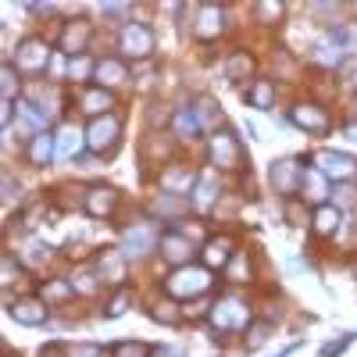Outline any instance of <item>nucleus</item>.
<instances>
[{
    "mask_svg": "<svg viewBox=\"0 0 357 357\" xmlns=\"http://www.w3.org/2000/svg\"><path fill=\"white\" fill-rule=\"evenodd\" d=\"M158 243V229L151 222H139V225H129L126 236H122V254L126 257H143V254H151Z\"/></svg>",
    "mask_w": 357,
    "mask_h": 357,
    "instance_id": "obj_3",
    "label": "nucleus"
},
{
    "mask_svg": "<svg viewBox=\"0 0 357 357\" xmlns=\"http://www.w3.org/2000/svg\"><path fill=\"white\" fill-rule=\"evenodd\" d=\"M211 161H215L218 168H240L243 151H240V143H236V136L218 132V136L211 139Z\"/></svg>",
    "mask_w": 357,
    "mask_h": 357,
    "instance_id": "obj_7",
    "label": "nucleus"
},
{
    "mask_svg": "<svg viewBox=\"0 0 357 357\" xmlns=\"http://www.w3.org/2000/svg\"><path fill=\"white\" fill-rule=\"evenodd\" d=\"M215 193H218V183H215V175L207 172V175L200 178V190H197V204H200V207H207V204L215 200Z\"/></svg>",
    "mask_w": 357,
    "mask_h": 357,
    "instance_id": "obj_30",
    "label": "nucleus"
},
{
    "mask_svg": "<svg viewBox=\"0 0 357 357\" xmlns=\"http://www.w3.org/2000/svg\"><path fill=\"white\" fill-rule=\"evenodd\" d=\"M15 275H18V268H15V261H11V257H4V282L11 286V282H15Z\"/></svg>",
    "mask_w": 357,
    "mask_h": 357,
    "instance_id": "obj_41",
    "label": "nucleus"
},
{
    "mask_svg": "<svg viewBox=\"0 0 357 357\" xmlns=\"http://www.w3.org/2000/svg\"><path fill=\"white\" fill-rule=\"evenodd\" d=\"M114 204H118V193L111 186H93L86 193V211L93 215V218H107L114 211Z\"/></svg>",
    "mask_w": 357,
    "mask_h": 357,
    "instance_id": "obj_11",
    "label": "nucleus"
},
{
    "mask_svg": "<svg viewBox=\"0 0 357 357\" xmlns=\"http://www.w3.org/2000/svg\"><path fill=\"white\" fill-rule=\"evenodd\" d=\"M4 197H15V178L4 175Z\"/></svg>",
    "mask_w": 357,
    "mask_h": 357,
    "instance_id": "obj_45",
    "label": "nucleus"
},
{
    "mask_svg": "<svg viewBox=\"0 0 357 357\" xmlns=\"http://www.w3.org/2000/svg\"><path fill=\"white\" fill-rule=\"evenodd\" d=\"M68 72L79 79V75H86V72H89V61H82V57H72V68H68Z\"/></svg>",
    "mask_w": 357,
    "mask_h": 357,
    "instance_id": "obj_40",
    "label": "nucleus"
},
{
    "mask_svg": "<svg viewBox=\"0 0 357 357\" xmlns=\"http://www.w3.org/2000/svg\"><path fill=\"white\" fill-rule=\"evenodd\" d=\"M75 289H82V293H93V289H97L93 275H89V272H75Z\"/></svg>",
    "mask_w": 357,
    "mask_h": 357,
    "instance_id": "obj_37",
    "label": "nucleus"
},
{
    "mask_svg": "<svg viewBox=\"0 0 357 357\" xmlns=\"http://www.w3.org/2000/svg\"><path fill=\"white\" fill-rule=\"evenodd\" d=\"M314 61H321V65H340V61H343V43H340V36L321 40V43L314 47Z\"/></svg>",
    "mask_w": 357,
    "mask_h": 357,
    "instance_id": "obj_20",
    "label": "nucleus"
},
{
    "mask_svg": "<svg viewBox=\"0 0 357 357\" xmlns=\"http://www.w3.org/2000/svg\"><path fill=\"white\" fill-rule=\"evenodd\" d=\"M222 29H225V15L218 4H204L200 15H197V25H193V36L197 40H215L222 36Z\"/></svg>",
    "mask_w": 357,
    "mask_h": 357,
    "instance_id": "obj_8",
    "label": "nucleus"
},
{
    "mask_svg": "<svg viewBox=\"0 0 357 357\" xmlns=\"http://www.w3.org/2000/svg\"><path fill=\"white\" fill-rule=\"evenodd\" d=\"M146 354H151L146 343H118L114 347V357H146Z\"/></svg>",
    "mask_w": 357,
    "mask_h": 357,
    "instance_id": "obj_32",
    "label": "nucleus"
},
{
    "mask_svg": "<svg viewBox=\"0 0 357 357\" xmlns=\"http://www.w3.org/2000/svg\"><path fill=\"white\" fill-rule=\"evenodd\" d=\"M232 261V243L229 240H211L204 247V264L207 268H229Z\"/></svg>",
    "mask_w": 357,
    "mask_h": 357,
    "instance_id": "obj_16",
    "label": "nucleus"
},
{
    "mask_svg": "<svg viewBox=\"0 0 357 357\" xmlns=\"http://www.w3.org/2000/svg\"><path fill=\"white\" fill-rule=\"evenodd\" d=\"M97 79H100L104 86H114V82H126V79H129V72H126V65H122V61L107 57V61H100V65H97Z\"/></svg>",
    "mask_w": 357,
    "mask_h": 357,
    "instance_id": "obj_21",
    "label": "nucleus"
},
{
    "mask_svg": "<svg viewBox=\"0 0 357 357\" xmlns=\"http://www.w3.org/2000/svg\"><path fill=\"white\" fill-rule=\"evenodd\" d=\"M250 68H254L250 54H236L232 61L225 65V75H229V79H247V75H250Z\"/></svg>",
    "mask_w": 357,
    "mask_h": 357,
    "instance_id": "obj_29",
    "label": "nucleus"
},
{
    "mask_svg": "<svg viewBox=\"0 0 357 357\" xmlns=\"http://www.w3.org/2000/svg\"><path fill=\"white\" fill-rule=\"evenodd\" d=\"M68 357H100V347L82 343V347H68Z\"/></svg>",
    "mask_w": 357,
    "mask_h": 357,
    "instance_id": "obj_35",
    "label": "nucleus"
},
{
    "mask_svg": "<svg viewBox=\"0 0 357 357\" xmlns=\"http://www.w3.org/2000/svg\"><path fill=\"white\" fill-rule=\"evenodd\" d=\"M122 50H126L129 57H146V54L154 50V36H151V29L139 25V22H129V25L122 29Z\"/></svg>",
    "mask_w": 357,
    "mask_h": 357,
    "instance_id": "obj_6",
    "label": "nucleus"
},
{
    "mask_svg": "<svg viewBox=\"0 0 357 357\" xmlns=\"http://www.w3.org/2000/svg\"><path fill=\"white\" fill-rule=\"evenodd\" d=\"M47 61H50V50H47L43 40H25V43L18 47V54H15L18 72H43Z\"/></svg>",
    "mask_w": 357,
    "mask_h": 357,
    "instance_id": "obj_5",
    "label": "nucleus"
},
{
    "mask_svg": "<svg viewBox=\"0 0 357 357\" xmlns=\"http://www.w3.org/2000/svg\"><path fill=\"white\" fill-rule=\"evenodd\" d=\"M286 215H289V222H296V225L304 222V211H301V207H296V204H289V207H286Z\"/></svg>",
    "mask_w": 357,
    "mask_h": 357,
    "instance_id": "obj_43",
    "label": "nucleus"
},
{
    "mask_svg": "<svg viewBox=\"0 0 357 357\" xmlns=\"http://www.w3.org/2000/svg\"><path fill=\"white\" fill-rule=\"evenodd\" d=\"M86 36H89L86 22H68L65 36H61V50H65V54H79V50L86 47Z\"/></svg>",
    "mask_w": 357,
    "mask_h": 357,
    "instance_id": "obj_17",
    "label": "nucleus"
},
{
    "mask_svg": "<svg viewBox=\"0 0 357 357\" xmlns=\"http://www.w3.org/2000/svg\"><path fill=\"white\" fill-rule=\"evenodd\" d=\"M272 183L279 186V193H293L296 183H304V172L296 168V161H275L272 165Z\"/></svg>",
    "mask_w": 357,
    "mask_h": 357,
    "instance_id": "obj_13",
    "label": "nucleus"
},
{
    "mask_svg": "<svg viewBox=\"0 0 357 357\" xmlns=\"http://www.w3.org/2000/svg\"><path fill=\"white\" fill-rule=\"evenodd\" d=\"M250 321V307L247 301H240V296H222V301L211 307V325L222 333H236V329H247Z\"/></svg>",
    "mask_w": 357,
    "mask_h": 357,
    "instance_id": "obj_2",
    "label": "nucleus"
},
{
    "mask_svg": "<svg viewBox=\"0 0 357 357\" xmlns=\"http://www.w3.org/2000/svg\"><path fill=\"white\" fill-rule=\"evenodd\" d=\"M347 136H350V139H357V126H347Z\"/></svg>",
    "mask_w": 357,
    "mask_h": 357,
    "instance_id": "obj_46",
    "label": "nucleus"
},
{
    "mask_svg": "<svg viewBox=\"0 0 357 357\" xmlns=\"http://www.w3.org/2000/svg\"><path fill=\"white\" fill-rule=\"evenodd\" d=\"M126 304H129V293H122V296H114V304L107 307V314H111V318H118V314H126Z\"/></svg>",
    "mask_w": 357,
    "mask_h": 357,
    "instance_id": "obj_38",
    "label": "nucleus"
},
{
    "mask_svg": "<svg viewBox=\"0 0 357 357\" xmlns=\"http://www.w3.org/2000/svg\"><path fill=\"white\" fill-rule=\"evenodd\" d=\"M154 318H161V321H175V311H172V304H158V307H154Z\"/></svg>",
    "mask_w": 357,
    "mask_h": 357,
    "instance_id": "obj_39",
    "label": "nucleus"
},
{
    "mask_svg": "<svg viewBox=\"0 0 357 357\" xmlns=\"http://www.w3.org/2000/svg\"><path fill=\"white\" fill-rule=\"evenodd\" d=\"M97 272H100L104 282L118 286V282L126 279V254H122V250H104V254L97 257Z\"/></svg>",
    "mask_w": 357,
    "mask_h": 357,
    "instance_id": "obj_10",
    "label": "nucleus"
},
{
    "mask_svg": "<svg viewBox=\"0 0 357 357\" xmlns=\"http://www.w3.org/2000/svg\"><path fill=\"white\" fill-rule=\"evenodd\" d=\"M272 100H275V86L268 82V79H257L250 86V104L261 107V111H268V107H272Z\"/></svg>",
    "mask_w": 357,
    "mask_h": 357,
    "instance_id": "obj_25",
    "label": "nucleus"
},
{
    "mask_svg": "<svg viewBox=\"0 0 357 357\" xmlns=\"http://www.w3.org/2000/svg\"><path fill=\"white\" fill-rule=\"evenodd\" d=\"M68 293H72V289H68L65 282H54V286L47 289V296H68Z\"/></svg>",
    "mask_w": 357,
    "mask_h": 357,
    "instance_id": "obj_44",
    "label": "nucleus"
},
{
    "mask_svg": "<svg viewBox=\"0 0 357 357\" xmlns=\"http://www.w3.org/2000/svg\"><path fill=\"white\" fill-rule=\"evenodd\" d=\"M186 186H193V168L165 172V190H168V193H186Z\"/></svg>",
    "mask_w": 357,
    "mask_h": 357,
    "instance_id": "obj_27",
    "label": "nucleus"
},
{
    "mask_svg": "<svg viewBox=\"0 0 357 357\" xmlns=\"http://www.w3.org/2000/svg\"><path fill=\"white\" fill-rule=\"evenodd\" d=\"M118 118L114 114H104V118H93L89 122V129H86V143L93 146L97 154H104V151H111V146L118 143Z\"/></svg>",
    "mask_w": 357,
    "mask_h": 357,
    "instance_id": "obj_4",
    "label": "nucleus"
},
{
    "mask_svg": "<svg viewBox=\"0 0 357 357\" xmlns=\"http://www.w3.org/2000/svg\"><path fill=\"white\" fill-rule=\"evenodd\" d=\"M161 254L172 264H178V268H186V261L193 257V250H190V243L183 240V236H165V240H161Z\"/></svg>",
    "mask_w": 357,
    "mask_h": 357,
    "instance_id": "obj_15",
    "label": "nucleus"
},
{
    "mask_svg": "<svg viewBox=\"0 0 357 357\" xmlns=\"http://www.w3.org/2000/svg\"><path fill=\"white\" fill-rule=\"evenodd\" d=\"M340 229V211L336 207H329V204H321L318 211H314V232L318 236H333Z\"/></svg>",
    "mask_w": 357,
    "mask_h": 357,
    "instance_id": "obj_19",
    "label": "nucleus"
},
{
    "mask_svg": "<svg viewBox=\"0 0 357 357\" xmlns=\"http://www.w3.org/2000/svg\"><path fill=\"white\" fill-rule=\"evenodd\" d=\"M11 314H15L22 325H43V321H47V307H43L40 301H33V296L18 301V304L11 307Z\"/></svg>",
    "mask_w": 357,
    "mask_h": 357,
    "instance_id": "obj_14",
    "label": "nucleus"
},
{
    "mask_svg": "<svg viewBox=\"0 0 357 357\" xmlns=\"http://www.w3.org/2000/svg\"><path fill=\"white\" fill-rule=\"evenodd\" d=\"M257 15L264 22H272V18H282V4H257Z\"/></svg>",
    "mask_w": 357,
    "mask_h": 357,
    "instance_id": "obj_36",
    "label": "nucleus"
},
{
    "mask_svg": "<svg viewBox=\"0 0 357 357\" xmlns=\"http://www.w3.org/2000/svg\"><path fill=\"white\" fill-rule=\"evenodd\" d=\"M43 126H47V114L36 111V104L22 100V104H18V129H22V132H33V129H43Z\"/></svg>",
    "mask_w": 357,
    "mask_h": 357,
    "instance_id": "obj_18",
    "label": "nucleus"
},
{
    "mask_svg": "<svg viewBox=\"0 0 357 357\" xmlns=\"http://www.w3.org/2000/svg\"><path fill=\"white\" fill-rule=\"evenodd\" d=\"M175 132L183 136V139L197 136V132H200V114H197L193 107H183V111L175 114Z\"/></svg>",
    "mask_w": 357,
    "mask_h": 357,
    "instance_id": "obj_22",
    "label": "nucleus"
},
{
    "mask_svg": "<svg viewBox=\"0 0 357 357\" xmlns=\"http://www.w3.org/2000/svg\"><path fill=\"white\" fill-rule=\"evenodd\" d=\"M325 193H329V186H325V175H321L318 168H314V172H304V197L314 200V204H321Z\"/></svg>",
    "mask_w": 357,
    "mask_h": 357,
    "instance_id": "obj_23",
    "label": "nucleus"
},
{
    "mask_svg": "<svg viewBox=\"0 0 357 357\" xmlns=\"http://www.w3.org/2000/svg\"><path fill=\"white\" fill-rule=\"evenodd\" d=\"M264 340H268V325H254L250 336H247V347H250V350H257Z\"/></svg>",
    "mask_w": 357,
    "mask_h": 357,
    "instance_id": "obj_34",
    "label": "nucleus"
},
{
    "mask_svg": "<svg viewBox=\"0 0 357 357\" xmlns=\"http://www.w3.org/2000/svg\"><path fill=\"white\" fill-rule=\"evenodd\" d=\"M107 107H111V93H107V89H89V93L82 97V111H86V114L104 118Z\"/></svg>",
    "mask_w": 357,
    "mask_h": 357,
    "instance_id": "obj_24",
    "label": "nucleus"
},
{
    "mask_svg": "<svg viewBox=\"0 0 357 357\" xmlns=\"http://www.w3.org/2000/svg\"><path fill=\"white\" fill-rule=\"evenodd\" d=\"M15 93V68H4V97Z\"/></svg>",
    "mask_w": 357,
    "mask_h": 357,
    "instance_id": "obj_42",
    "label": "nucleus"
},
{
    "mask_svg": "<svg viewBox=\"0 0 357 357\" xmlns=\"http://www.w3.org/2000/svg\"><path fill=\"white\" fill-rule=\"evenodd\" d=\"M293 122L307 129V132H325L329 129V114H325L318 104H296L293 107Z\"/></svg>",
    "mask_w": 357,
    "mask_h": 357,
    "instance_id": "obj_9",
    "label": "nucleus"
},
{
    "mask_svg": "<svg viewBox=\"0 0 357 357\" xmlns=\"http://www.w3.org/2000/svg\"><path fill=\"white\" fill-rule=\"evenodd\" d=\"M165 289L172 296H200L211 289V272L207 268H197V264H186V268H175V272L168 275Z\"/></svg>",
    "mask_w": 357,
    "mask_h": 357,
    "instance_id": "obj_1",
    "label": "nucleus"
},
{
    "mask_svg": "<svg viewBox=\"0 0 357 357\" xmlns=\"http://www.w3.org/2000/svg\"><path fill=\"white\" fill-rule=\"evenodd\" d=\"M314 165H318L321 175H333V178H347V175L354 172V161H350L347 154H336V151H321V154L314 158Z\"/></svg>",
    "mask_w": 357,
    "mask_h": 357,
    "instance_id": "obj_12",
    "label": "nucleus"
},
{
    "mask_svg": "<svg viewBox=\"0 0 357 357\" xmlns=\"http://www.w3.org/2000/svg\"><path fill=\"white\" fill-rule=\"evenodd\" d=\"M225 275H229L232 282H247V254H236V257L229 261V268H225Z\"/></svg>",
    "mask_w": 357,
    "mask_h": 357,
    "instance_id": "obj_31",
    "label": "nucleus"
},
{
    "mask_svg": "<svg viewBox=\"0 0 357 357\" xmlns=\"http://www.w3.org/2000/svg\"><path fill=\"white\" fill-rule=\"evenodd\" d=\"M22 261H25V264H40V261H47V254H43V243L29 240V243H25V250H22Z\"/></svg>",
    "mask_w": 357,
    "mask_h": 357,
    "instance_id": "obj_33",
    "label": "nucleus"
},
{
    "mask_svg": "<svg viewBox=\"0 0 357 357\" xmlns=\"http://www.w3.org/2000/svg\"><path fill=\"white\" fill-rule=\"evenodd\" d=\"M54 151H57V143H54L47 132H40V136L33 139V146H29V158H33V165H47Z\"/></svg>",
    "mask_w": 357,
    "mask_h": 357,
    "instance_id": "obj_26",
    "label": "nucleus"
},
{
    "mask_svg": "<svg viewBox=\"0 0 357 357\" xmlns=\"http://www.w3.org/2000/svg\"><path fill=\"white\" fill-rule=\"evenodd\" d=\"M79 143H82V136H79V129H72V126H65L61 132H57V154H75L79 151Z\"/></svg>",
    "mask_w": 357,
    "mask_h": 357,
    "instance_id": "obj_28",
    "label": "nucleus"
}]
</instances>
